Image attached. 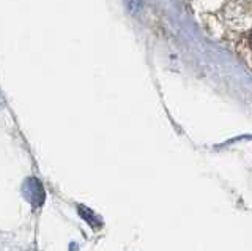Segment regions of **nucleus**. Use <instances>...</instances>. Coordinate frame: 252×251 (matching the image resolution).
Here are the masks:
<instances>
[{"mask_svg": "<svg viewBox=\"0 0 252 251\" xmlns=\"http://www.w3.org/2000/svg\"><path fill=\"white\" fill-rule=\"evenodd\" d=\"M251 43H252V34H251Z\"/></svg>", "mask_w": 252, "mask_h": 251, "instance_id": "1", "label": "nucleus"}]
</instances>
